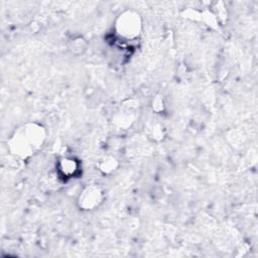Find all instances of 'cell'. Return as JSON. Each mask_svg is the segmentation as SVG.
<instances>
[{
    "label": "cell",
    "instance_id": "cell-2",
    "mask_svg": "<svg viewBox=\"0 0 258 258\" xmlns=\"http://www.w3.org/2000/svg\"><path fill=\"white\" fill-rule=\"evenodd\" d=\"M141 15L133 9H125L115 19L114 30L116 34L125 40L137 39L142 32Z\"/></svg>",
    "mask_w": 258,
    "mask_h": 258
},
{
    "label": "cell",
    "instance_id": "cell-4",
    "mask_svg": "<svg viewBox=\"0 0 258 258\" xmlns=\"http://www.w3.org/2000/svg\"><path fill=\"white\" fill-rule=\"evenodd\" d=\"M79 167L80 164L78 160L70 156H63L59 158L57 162V170L59 174L67 178L75 176L79 172Z\"/></svg>",
    "mask_w": 258,
    "mask_h": 258
},
{
    "label": "cell",
    "instance_id": "cell-5",
    "mask_svg": "<svg viewBox=\"0 0 258 258\" xmlns=\"http://www.w3.org/2000/svg\"><path fill=\"white\" fill-rule=\"evenodd\" d=\"M99 170L104 174H110L116 170L118 167V161L117 159L112 155L104 156L98 164Z\"/></svg>",
    "mask_w": 258,
    "mask_h": 258
},
{
    "label": "cell",
    "instance_id": "cell-1",
    "mask_svg": "<svg viewBox=\"0 0 258 258\" xmlns=\"http://www.w3.org/2000/svg\"><path fill=\"white\" fill-rule=\"evenodd\" d=\"M46 140L45 128L36 122L19 125L7 140V147L13 156L27 159L38 152Z\"/></svg>",
    "mask_w": 258,
    "mask_h": 258
},
{
    "label": "cell",
    "instance_id": "cell-7",
    "mask_svg": "<svg viewBox=\"0 0 258 258\" xmlns=\"http://www.w3.org/2000/svg\"><path fill=\"white\" fill-rule=\"evenodd\" d=\"M152 109L155 112H160L164 109V102H163V98L160 95L155 96V98L152 101Z\"/></svg>",
    "mask_w": 258,
    "mask_h": 258
},
{
    "label": "cell",
    "instance_id": "cell-3",
    "mask_svg": "<svg viewBox=\"0 0 258 258\" xmlns=\"http://www.w3.org/2000/svg\"><path fill=\"white\" fill-rule=\"evenodd\" d=\"M105 191L98 183L86 185L78 197V207L84 211H92L98 208L104 201Z\"/></svg>",
    "mask_w": 258,
    "mask_h": 258
},
{
    "label": "cell",
    "instance_id": "cell-6",
    "mask_svg": "<svg viewBox=\"0 0 258 258\" xmlns=\"http://www.w3.org/2000/svg\"><path fill=\"white\" fill-rule=\"evenodd\" d=\"M86 47H87V43H86L85 39H83L81 37L74 38L70 44V49L75 54L83 53L86 50Z\"/></svg>",
    "mask_w": 258,
    "mask_h": 258
}]
</instances>
